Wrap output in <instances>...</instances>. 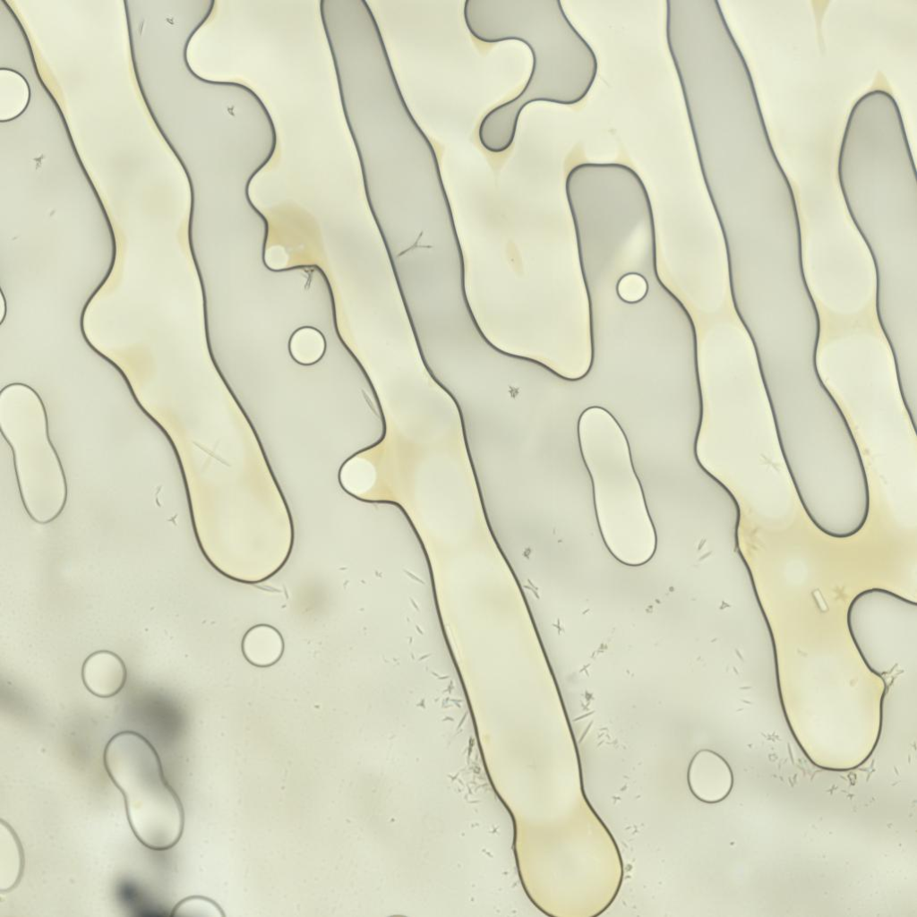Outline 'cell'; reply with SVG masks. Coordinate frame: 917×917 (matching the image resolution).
Returning <instances> with one entry per match:
<instances>
[{
	"label": "cell",
	"instance_id": "cell-7",
	"mask_svg": "<svg viewBox=\"0 0 917 917\" xmlns=\"http://www.w3.org/2000/svg\"><path fill=\"white\" fill-rule=\"evenodd\" d=\"M688 784L696 798L707 803H716L725 799L732 791L733 772L719 754L701 750L690 763Z\"/></svg>",
	"mask_w": 917,
	"mask_h": 917
},
{
	"label": "cell",
	"instance_id": "cell-10",
	"mask_svg": "<svg viewBox=\"0 0 917 917\" xmlns=\"http://www.w3.org/2000/svg\"><path fill=\"white\" fill-rule=\"evenodd\" d=\"M325 351L323 336L314 328L297 330L289 341V352L295 361L309 365L317 363Z\"/></svg>",
	"mask_w": 917,
	"mask_h": 917
},
{
	"label": "cell",
	"instance_id": "cell-6",
	"mask_svg": "<svg viewBox=\"0 0 917 917\" xmlns=\"http://www.w3.org/2000/svg\"><path fill=\"white\" fill-rule=\"evenodd\" d=\"M22 430L1 425V432L5 441L9 443L13 454V463L17 476L20 493L28 485L29 480H33V474H36L38 466L39 473L46 470V466L51 471L64 475V471L59 460V457L52 445L48 434V424L46 410L43 409L36 423H24Z\"/></svg>",
	"mask_w": 917,
	"mask_h": 917
},
{
	"label": "cell",
	"instance_id": "cell-4",
	"mask_svg": "<svg viewBox=\"0 0 917 917\" xmlns=\"http://www.w3.org/2000/svg\"><path fill=\"white\" fill-rule=\"evenodd\" d=\"M103 763L123 795L127 820L137 840L153 851L173 848L184 832V807L151 742L137 732H119L107 742Z\"/></svg>",
	"mask_w": 917,
	"mask_h": 917
},
{
	"label": "cell",
	"instance_id": "cell-11",
	"mask_svg": "<svg viewBox=\"0 0 917 917\" xmlns=\"http://www.w3.org/2000/svg\"><path fill=\"white\" fill-rule=\"evenodd\" d=\"M173 916H224L222 909L213 900L200 896H188L178 902L172 909Z\"/></svg>",
	"mask_w": 917,
	"mask_h": 917
},
{
	"label": "cell",
	"instance_id": "cell-3",
	"mask_svg": "<svg viewBox=\"0 0 917 917\" xmlns=\"http://www.w3.org/2000/svg\"><path fill=\"white\" fill-rule=\"evenodd\" d=\"M577 433L604 544L623 564L647 562L656 533L622 428L608 410L593 406L580 414Z\"/></svg>",
	"mask_w": 917,
	"mask_h": 917
},
{
	"label": "cell",
	"instance_id": "cell-1",
	"mask_svg": "<svg viewBox=\"0 0 917 917\" xmlns=\"http://www.w3.org/2000/svg\"><path fill=\"white\" fill-rule=\"evenodd\" d=\"M383 424L378 442L340 466L339 483L347 494L399 504L416 527L466 521L481 508L460 416L437 423L430 407H413Z\"/></svg>",
	"mask_w": 917,
	"mask_h": 917
},
{
	"label": "cell",
	"instance_id": "cell-9",
	"mask_svg": "<svg viewBox=\"0 0 917 917\" xmlns=\"http://www.w3.org/2000/svg\"><path fill=\"white\" fill-rule=\"evenodd\" d=\"M242 649L245 659L259 667L277 663L282 656L284 643L279 632L271 626L261 624L252 627L243 638Z\"/></svg>",
	"mask_w": 917,
	"mask_h": 917
},
{
	"label": "cell",
	"instance_id": "cell-8",
	"mask_svg": "<svg viewBox=\"0 0 917 917\" xmlns=\"http://www.w3.org/2000/svg\"><path fill=\"white\" fill-rule=\"evenodd\" d=\"M81 679L85 688L99 698H111L119 693L127 680L123 659L108 650L91 653L83 662Z\"/></svg>",
	"mask_w": 917,
	"mask_h": 917
},
{
	"label": "cell",
	"instance_id": "cell-2",
	"mask_svg": "<svg viewBox=\"0 0 917 917\" xmlns=\"http://www.w3.org/2000/svg\"><path fill=\"white\" fill-rule=\"evenodd\" d=\"M465 24L486 44L518 40L532 54L530 76L518 96L490 110L478 128L484 150L502 153L512 145L522 110L536 101L580 102L597 73L596 56L575 29L559 0H467Z\"/></svg>",
	"mask_w": 917,
	"mask_h": 917
},
{
	"label": "cell",
	"instance_id": "cell-5",
	"mask_svg": "<svg viewBox=\"0 0 917 917\" xmlns=\"http://www.w3.org/2000/svg\"><path fill=\"white\" fill-rule=\"evenodd\" d=\"M916 603L871 588L858 594L847 611L851 638L868 669L882 678L899 664L903 638L916 622Z\"/></svg>",
	"mask_w": 917,
	"mask_h": 917
},
{
	"label": "cell",
	"instance_id": "cell-12",
	"mask_svg": "<svg viewBox=\"0 0 917 917\" xmlns=\"http://www.w3.org/2000/svg\"><path fill=\"white\" fill-rule=\"evenodd\" d=\"M647 292V282L638 273L624 275L617 284V293L626 303H637L642 300Z\"/></svg>",
	"mask_w": 917,
	"mask_h": 917
}]
</instances>
